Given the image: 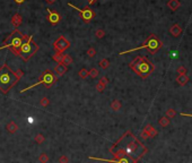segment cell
I'll use <instances>...</instances> for the list:
<instances>
[{
  "label": "cell",
  "mask_w": 192,
  "mask_h": 163,
  "mask_svg": "<svg viewBox=\"0 0 192 163\" xmlns=\"http://www.w3.org/2000/svg\"><path fill=\"white\" fill-rule=\"evenodd\" d=\"M108 152L114 159L129 158L136 162H139V160L148 152V150L141 144L140 141H138L136 136L132 135L131 131L128 130L113 144Z\"/></svg>",
  "instance_id": "1"
},
{
  "label": "cell",
  "mask_w": 192,
  "mask_h": 163,
  "mask_svg": "<svg viewBox=\"0 0 192 163\" xmlns=\"http://www.w3.org/2000/svg\"><path fill=\"white\" fill-rule=\"evenodd\" d=\"M19 79L21 77L7 63L0 67V91L4 94H7L14 86H16Z\"/></svg>",
  "instance_id": "2"
},
{
  "label": "cell",
  "mask_w": 192,
  "mask_h": 163,
  "mask_svg": "<svg viewBox=\"0 0 192 163\" xmlns=\"http://www.w3.org/2000/svg\"><path fill=\"white\" fill-rule=\"evenodd\" d=\"M129 67L141 78H147L150 76L155 69V66L147 57L138 56L129 63Z\"/></svg>",
  "instance_id": "3"
},
{
  "label": "cell",
  "mask_w": 192,
  "mask_h": 163,
  "mask_svg": "<svg viewBox=\"0 0 192 163\" xmlns=\"http://www.w3.org/2000/svg\"><path fill=\"white\" fill-rule=\"evenodd\" d=\"M27 38H28V35L23 34L22 32H19L18 30H15L14 32H11V33L6 38V40L4 41V43H2V45L0 46V50H2V49H9L14 55H16L17 51L21 49V46H22L23 43L27 40Z\"/></svg>",
  "instance_id": "4"
},
{
  "label": "cell",
  "mask_w": 192,
  "mask_h": 163,
  "mask_svg": "<svg viewBox=\"0 0 192 163\" xmlns=\"http://www.w3.org/2000/svg\"><path fill=\"white\" fill-rule=\"evenodd\" d=\"M39 51V45L34 41L33 35H28L27 40L23 43L21 49L17 51L16 56L21 57L24 61H28Z\"/></svg>",
  "instance_id": "5"
},
{
  "label": "cell",
  "mask_w": 192,
  "mask_h": 163,
  "mask_svg": "<svg viewBox=\"0 0 192 163\" xmlns=\"http://www.w3.org/2000/svg\"><path fill=\"white\" fill-rule=\"evenodd\" d=\"M160 48H162V42L157 39V36H156L155 34H152V35L148 36V39L146 40V42H145L142 45L138 46V48H135V49H131V50H127V51H123V52H120L119 55L122 56V55H127V53H129V52H133V51L140 50V49H147L150 53H156Z\"/></svg>",
  "instance_id": "6"
},
{
  "label": "cell",
  "mask_w": 192,
  "mask_h": 163,
  "mask_svg": "<svg viewBox=\"0 0 192 163\" xmlns=\"http://www.w3.org/2000/svg\"><path fill=\"white\" fill-rule=\"evenodd\" d=\"M56 80H58V76H56V74L53 73L52 70H44V73L42 74V76H41V78L39 79V82H36L35 84L31 85V86H28L26 89H23L21 91V93H24V92H26V91H29L34 89V87H36V86H39V85L43 84L46 87V89H50L52 85L56 83Z\"/></svg>",
  "instance_id": "7"
},
{
  "label": "cell",
  "mask_w": 192,
  "mask_h": 163,
  "mask_svg": "<svg viewBox=\"0 0 192 163\" xmlns=\"http://www.w3.org/2000/svg\"><path fill=\"white\" fill-rule=\"evenodd\" d=\"M69 7H71L73 9H76L77 11L80 13V18L84 21L85 23H89L90 21H93L94 18H95V13L90 9L89 7H86L84 9H81V8H78V7H76V6H73V4H68Z\"/></svg>",
  "instance_id": "8"
},
{
  "label": "cell",
  "mask_w": 192,
  "mask_h": 163,
  "mask_svg": "<svg viewBox=\"0 0 192 163\" xmlns=\"http://www.w3.org/2000/svg\"><path fill=\"white\" fill-rule=\"evenodd\" d=\"M69 48H70V42L63 35H60L53 42V49H54V51H56V53H63Z\"/></svg>",
  "instance_id": "9"
},
{
  "label": "cell",
  "mask_w": 192,
  "mask_h": 163,
  "mask_svg": "<svg viewBox=\"0 0 192 163\" xmlns=\"http://www.w3.org/2000/svg\"><path fill=\"white\" fill-rule=\"evenodd\" d=\"M90 160H95V161H104L107 163H138L131 160L129 158H119V159H113V160H107V159H98V158H94V156H89Z\"/></svg>",
  "instance_id": "10"
},
{
  "label": "cell",
  "mask_w": 192,
  "mask_h": 163,
  "mask_svg": "<svg viewBox=\"0 0 192 163\" xmlns=\"http://www.w3.org/2000/svg\"><path fill=\"white\" fill-rule=\"evenodd\" d=\"M45 10L48 11V14H49V17H48V19H49V22L52 24V25H56L58 23L61 21V16H60V14L56 10H51L50 8H46Z\"/></svg>",
  "instance_id": "11"
},
{
  "label": "cell",
  "mask_w": 192,
  "mask_h": 163,
  "mask_svg": "<svg viewBox=\"0 0 192 163\" xmlns=\"http://www.w3.org/2000/svg\"><path fill=\"white\" fill-rule=\"evenodd\" d=\"M67 72H68V67L66 66V65H63V63H59V65H56V67H54V70H53V73L56 74L58 77L63 76Z\"/></svg>",
  "instance_id": "12"
},
{
  "label": "cell",
  "mask_w": 192,
  "mask_h": 163,
  "mask_svg": "<svg viewBox=\"0 0 192 163\" xmlns=\"http://www.w3.org/2000/svg\"><path fill=\"white\" fill-rule=\"evenodd\" d=\"M107 84H108V79H107V77H102V78L98 80V83L96 84V91L100 92V93H102L103 91L105 90V87H106Z\"/></svg>",
  "instance_id": "13"
},
{
  "label": "cell",
  "mask_w": 192,
  "mask_h": 163,
  "mask_svg": "<svg viewBox=\"0 0 192 163\" xmlns=\"http://www.w3.org/2000/svg\"><path fill=\"white\" fill-rule=\"evenodd\" d=\"M22 22H23V17L21 16V14L16 13V14L12 15V17H11V24H12L15 27H19L21 24H22Z\"/></svg>",
  "instance_id": "14"
},
{
  "label": "cell",
  "mask_w": 192,
  "mask_h": 163,
  "mask_svg": "<svg viewBox=\"0 0 192 163\" xmlns=\"http://www.w3.org/2000/svg\"><path fill=\"white\" fill-rule=\"evenodd\" d=\"M144 129H146L147 131H148V134H149V138H154V137H156L158 134V131L154 127H152V125L148 124L145 126V128Z\"/></svg>",
  "instance_id": "15"
},
{
  "label": "cell",
  "mask_w": 192,
  "mask_h": 163,
  "mask_svg": "<svg viewBox=\"0 0 192 163\" xmlns=\"http://www.w3.org/2000/svg\"><path fill=\"white\" fill-rule=\"evenodd\" d=\"M6 127H7V130H8L10 134H15L17 130H18V125H17L15 121H9Z\"/></svg>",
  "instance_id": "16"
},
{
  "label": "cell",
  "mask_w": 192,
  "mask_h": 163,
  "mask_svg": "<svg viewBox=\"0 0 192 163\" xmlns=\"http://www.w3.org/2000/svg\"><path fill=\"white\" fill-rule=\"evenodd\" d=\"M176 82H177V84L179 85L183 86V85H185L186 83L189 82V77L186 76L185 74H184V75H179L177 78H176Z\"/></svg>",
  "instance_id": "17"
},
{
  "label": "cell",
  "mask_w": 192,
  "mask_h": 163,
  "mask_svg": "<svg viewBox=\"0 0 192 163\" xmlns=\"http://www.w3.org/2000/svg\"><path fill=\"white\" fill-rule=\"evenodd\" d=\"M169 124H171V119L167 118V117H162V118H159V120H158V125L160 127H164V128L169 126Z\"/></svg>",
  "instance_id": "18"
},
{
  "label": "cell",
  "mask_w": 192,
  "mask_h": 163,
  "mask_svg": "<svg viewBox=\"0 0 192 163\" xmlns=\"http://www.w3.org/2000/svg\"><path fill=\"white\" fill-rule=\"evenodd\" d=\"M121 107H122V104H121V102L119 101V100H114L111 103V109L114 110V111H119L121 109Z\"/></svg>",
  "instance_id": "19"
},
{
  "label": "cell",
  "mask_w": 192,
  "mask_h": 163,
  "mask_svg": "<svg viewBox=\"0 0 192 163\" xmlns=\"http://www.w3.org/2000/svg\"><path fill=\"white\" fill-rule=\"evenodd\" d=\"M171 33H172V35H174L175 38L176 36H179L181 34V27L179 26V25H174L173 27L171 28Z\"/></svg>",
  "instance_id": "20"
},
{
  "label": "cell",
  "mask_w": 192,
  "mask_h": 163,
  "mask_svg": "<svg viewBox=\"0 0 192 163\" xmlns=\"http://www.w3.org/2000/svg\"><path fill=\"white\" fill-rule=\"evenodd\" d=\"M98 66L102 68V69H107L110 67V60L108 59H103L101 61L98 62Z\"/></svg>",
  "instance_id": "21"
},
{
  "label": "cell",
  "mask_w": 192,
  "mask_h": 163,
  "mask_svg": "<svg viewBox=\"0 0 192 163\" xmlns=\"http://www.w3.org/2000/svg\"><path fill=\"white\" fill-rule=\"evenodd\" d=\"M71 62H73V59H71V57L69 56V55H64V53H63V59H62V63H63V65H66V66H69V65H70V63H71Z\"/></svg>",
  "instance_id": "22"
},
{
  "label": "cell",
  "mask_w": 192,
  "mask_h": 163,
  "mask_svg": "<svg viewBox=\"0 0 192 163\" xmlns=\"http://www.w3.org/2000/svg\"><path fill=\"white\" fill-rule=\"evenodd\" d=\"M52 59H53L56 62H58V63H62L63 53H56V55H53V56H52Z\"/></svg>",
  "instance_id": "23"
},
{
  "label": "cell",
  "mask_w": 192,
  "mask_h": 163,
  "mask_svg": "<svg viewBox=\"0 0 192 163\" xmlns=\"http://www.w3.org/2000/svg\"><path fill=\"white\" fill-rule=\"evenodd\" d=\"M49 160H50V158H49V156H48V154H45V153H42V154L39 156V162L40 163H48L49 162Z\"/></svg>",
  "instance_id": "24"
},
{
  "label": "cell",
  "mask_w": 192,
  "mask_h": 163,
  "mask_svg": "<svg viewBox=\"0 0 192 163\" xmlns=\"http://www.w3.org/2000/svg\"><path fill=\"white\" fill-rule=\"evenodd\" d=\"M98 75H100V72L96 68H92L90 70H88V76H90L92 78H96Z\"/></svg>",
  "instance_id": "25"
},
{
  "label": "cell",
  "mask_w": 192,
  "mask_h": 163,
  "mask_svg": "<svg viewBox=\"0 0 192 163\" xmlns=\"http://www.w3.org/2000/svg\"><path fill=\"white\" fill-rule=\"evenodd\" d=\"M175 116H176V111H175L174 109H169V110H166V116H165V117L172 119V118H174Z\"/></svg>",
  "instance_id": "26"
},
{
  "label": "cell",
  "mask_w": 192,
  "mask_h": 163,
  "mask_svg": "<svg viewBox=\"0 0 192 163\" xmlns=\"http://www.w3.org/2000/svg\"><path fill=\"white\" fill-rule=\"evenodd\" d=\"M44 136L42 135V134H37V135L35 136V142L39 144V145H41V144H43L44 143Z\"/></svg>",
  "instance_id": "27"
},
{
  "label": "cell",
  "mask_w": 192,
  "mask_h": 163,
  "mask_svg": "<svg viewBox=\"0 0 192 163\" xmlns=\"http://www.w3.org/2000/svg\"><path fill=\"white\" fill-rule=\"evenodd\" d=\"M104 35H105V32L102 30V28H98V30H96L95 32V36L97 39H102V38H104Z\"/></svg>",
  "instance_id": "28"
},
{
  "label": "cell",
  "mask_w": 192,
  "mask_h": 163,
  "mask_svg": "<svg viewBox=\"0 0 192 163\" xmlns=\"http://www.w3.org/2000/svg\"><path fill=\"white\" fill-rule=\"evenodd\" d=\"M79 76H80L81 78L85 79L87 76H88V70H87V69H85V68L80 69V70H79Z\"/></svg>",
  "instance_id": "29"
},
{
  "label": "cell",
  "mask_w": 192,
  "mask_h": 163,
  "mask_svg": "<svg viewBox=\"0 0 192 163\" xmlns=\"http://www.w3.org/2000/svg\"><path fill=\"white\" fill-rule=\"evenodd\" d=\"M87 55H88V57L89 58H93V57L96 56V50L94 49V48H89L88 50H87V52H86Z\"/></svg>",
  "instance_id": "30"
},
{
  "label": "cell",
  "mask_w": 192,
  "mask_h": 163,
  "mask_svg": "<svg viewBox=\"0 0 192 163\" xmlns=\"http://www.w3.org/2000/svg\"><path fill=\"white\" fill-rule=\"evenodd\" d=\"M140 137H141V139H148V138H149L148 131H147L146 129H142V131L140 133Z\"/></svg>",
  "instance_id": "31"
},
{
  "label": "cell",
  "mask_w": 192,
  "mask_h": 163,
  "mask_svg": "<svg viewBox=\"0 0 192 163\" xmlns=\"http://www.w3.org/2000/svg\"><path fill=\"white\" fill-rule=\"evenodd\" d=\"M40 103H41V105H42V107H48V105H49V103H50V101H49V99H48V97H42V100L40 101Z\"/></svg>",
  "instance_id": "32"
},
{
  "label": "cell",
  "mask_w": 192,
  "mask_h": 163,
  "mask_svg": "<svg viewBox=\"0 0 192 163\" xmlns=\"http://www.w3.org/2000/svg\"><path fill=\"white\" fill-rule=\"evenodd\" d=\"M59 163H69V158H68L67 155H61L60 158H59Z\"/></svg>",
  "instance_id": "33"
},
{
  "label": "cell",
  "mask_w": 192,
  "mask_h": 163,
  "mask_svg": "<svg viewBox=\"0 0 192 163\" xmlns=\"http://www.w3.org/2000/svg\"><path fill=\"white\" fill-rule=\"evenodd\" d=\"M169 7H172V9H173V10H175V8L179 6V4H177V1H176V0H171V1L169 2Z\"/></svg>",
  "instance_id": "34"
},
{
  "label": "cell",
  "mask_w": 192,
  "mask_h": 163,
  "mask_svg": "<svg viewBox=\"0 0 192 163\" xmlns=\"http://www.w3.org/2000/svg\"><path fill=\"white\" fill-rule=\"evenodd\" d=\"M169 57H171V58H177V57H179V51H173V52H171V53H169Z\"/></svg>",
  "instance_id": "35"
},
{
  "label": "cell",
  "mask_w": 192,
  "mask_h": 163,
  "mask_svg": "<svg viewBox=\"0 0 192 163\" xmlns=\"http://www.w3.org/2000/svg\"><path fill=\"white\" fill-rule=\"evenodd\" d=\"M177 73H180V75H184L186 73V69L184 67H180L177 69Z\"/></svg>",
  "instance_id": "36"
},
{
  "label": "cell",
  "mask_w": 192,
  "mask_h": 163,
  "mask_svg": "<svg viewBox=\"0 0 192 163\" xmlns=\"http://www.w3.org/2000/svg\"><path fill=\"white\" fill-rule=\"evenodd\" d=\"M17 75H18V76H19V77H23V76H24V73H23L22 70H21V69H18V70H17Z\"/></svg>",
  "instance_id": "37"
},
{
  "label": "cell",
  "mask_w": 192,
  "mask_h": 163,
  "mask_svg": "<svg viewBox=\"0 0 192 163\" xmlns=\"http://www.w3.org/2000/svg\"><path fill=\"white\" fill-rule=\"evenodd\" d=\"M16 4H18V5H22V4H24L25 2V0H14Z\"/></svg>",
  "instance_id": "38"
},
{
  "label": "cell",
  "mask_w": 192,
  "mask_h": 163,
  "mask_svg": "<svg viewBox=\"0 0 192 163\" xmlns=\"http://www.w3.org/2000/svg\"><path fill=\"white\" fill-rule=\"evenodd\" d=\"M45 1H46V4H49V5H52V4L56 2V0H45Z\"/></svg>",
  "instance_id": "39"
},
{
  "label": "cell",
  "mask_w": 192,
  "mask_h": 163,
  "mask_svg": "<svg viewBox=\"0 0 192 163\" xmlns=\"http://www.w3.org/2000/svg\"><path fill=\"white\" fill-rule=\"evenodd\" d=\"M181 116H184V117H192L191 113H180Z\"/></svg>",
  "instance_id": "40"
}]
</instances>
